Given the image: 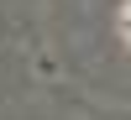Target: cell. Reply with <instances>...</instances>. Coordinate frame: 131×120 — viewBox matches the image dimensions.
<instances>
[{"label":"cell","mask_w":131,"mask_h":120,"mask_svg":"<svg viewBox=\"0 0 131 120\" xmlns=\"http://www.w3.org/2000/svg\"><path fill=\"white\" fill-rule=\"evenodd\" d=\"M121 26H126V37H131V5H126V16H121Z\"/></svg>","instance_id":"cell-1"}]
</instances>
